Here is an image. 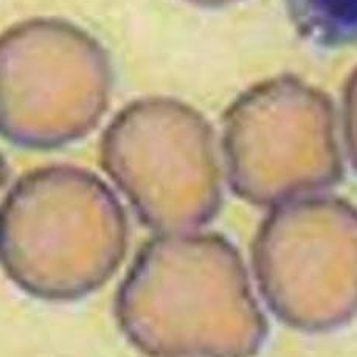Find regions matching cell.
<instances>
[{
  "label": "cell",
  "mask_w": 357,
  "mask_h": 357,
  "mask_svg": "<svg viewBox=\"0 0 357 357\" xmlns=\"http://www.w3.org/2000/svg\"><path fill=\"white\" fill-rule=\"evenodd\" d=\"M159 140L149 149L111 126L135 151L105 137L102 168L119 185L146 227L183 233L213 221L221 207V176L208 123L178 101L160 100Z\"/></svg>",
  "instance_id": "cell-5"
},
{
  "label": "cell",
  "mask_w": 357,
  "mask_h": 357,
  "mask_svg": "<svg viewBox=\"0 0 357 357\" xmlns=\"http://www.w3.org/2000/svg\"><path fill=\"white\" fill-rule=\"evenodd\" d=\"M126 253V216L89 171L36 169L8 193L2 258L20 289L44 300H75L98 289Z\"/></svg>",
  "instance_id": "cell-2"
},
{
  "label": "cell",
  "mask_w": 357,
  "mask_h": 357,
  "mask_svg": "<svg viewBox=\"0 0 357 357\" xmlns=\"http://www.w3.org/2000/svg\"><path fill=\"white\" fill-rule=\"evenodd\" d=\"M326 95L294 77L259 82L224 116L222 151L231 190L275 207L337 185L343 176Z\"/></svg>",
  "instance_id": "cell-3"
},
{
  "label": "cell",
  "mask_w": 357,
  "mask_h": 357,
  "mask_svg": "<svg viewBox=\"0 0 357 357\" xmlns=\"http://www.w3.org/2000/svg\"><path fill=\"white\" fill-rule=\"evenodd\" d=\"M252 266L284 325L303 333L347 325L357 315V207L321 193L275 205L253 241Z\"/></svg>",
  "instance_id": "cell-4"
},
{
  "label": "cell",
  "mask_w": 357,
  "mask_h": 357,
  "mask_svg": "<svg viewBox=\"0 0 357 357\" xmlns=\"http://www.w3.org/2000/svg\"><path fill=\"white\" fill-rule=\"evenodd\" d=\"M129 342L159 356H252L267 321L236 247L218 233H160L116 295Z\"/></svg>",
  "instance_id": "cell-1"
},
{
  "label": "cell",
  "mask_w": 357,
  "mask_h": 357,
  "mask_svg": "<svg viewBox=\"0 0 357 357\" xmlns=\"http://www.w3.org/2000/svg\"><path fill=\"white\" fill-rule=\"evenodd\" d=\"M43 78H44V77H43ZM44 79H47V81H49V84H53V79H52V77H50V75H47V77H45ZM53 93H56V89H54V87H50V91H49V95H53Z\"/></svg>",
  "instance_id": "cell-8"
},
{
  "label": "cell",
  "mask_w": 357,
  "mask_h": 357,
  "mask_svg": "<svg viewBox=\"0 0 357 357\" xmlns=\"http://www.w3.org/2000/svg\"><path fill=\"white\" fill-rule=\"evenodd\" d=\"M343 126L348 153L357 171V68L349 78L343 95Z\"/></svg>",
  "instance_id": "cell-7"
},
{
  "label": "cell",
  "mask_w": 357,
  "mask_h": 357,
  "mask_svg": "<svg viewBox=\"0 0 357 357\" xmlns=\"http://www.w3.org/2000/svg\"><path fill=\"white\" fill-rule=\"evenodd\" d=\"M287 15L309 43L321 47L357 44V0H284Z\"/></svg>",
  "instance_id": "cell-6"
}]
</instances>
